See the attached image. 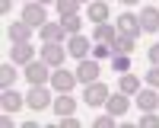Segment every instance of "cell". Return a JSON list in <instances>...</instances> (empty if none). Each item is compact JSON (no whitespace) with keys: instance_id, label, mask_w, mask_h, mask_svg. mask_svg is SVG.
<instances>
[{"instance_id":"obj_34","label":"cell","mask_w":159,"mask_h":128,"mask_svg":"<svg viewBox=\"0 0 159 128\" xmlns=\"http://www.w3.org/2000/svg\"><path fill=\"white\" fill-rule=\"evenodd\" d=\"M76 3H83V0H76Z\"/></svg>"},{"instance_id":"obj_33","label":"cell","mask_w":159,"mask_h":128,"mask_svg":"<svg viewBox=\"0 0 159 128\" xmlns=\"http://www.w3.org/2000/svg\"><path fill=\"white\" fill-rule=\"evenodd\" d=\"M121 3H137V0H121Z\"/></svg>"},{"instance_id":"obj_5","label":"cell","mask_w":159,"mask_h":128,"mask_svg":"<svg viewBox=\"0 0 159 128\" xmlns=\"http://www.w3.org/2000/svg\"><path fill=\"white\" fill-rule=\"evenodd\" d=\"M96 77H99V61L96 58H83L80 67H76V80L80 83H92Z\"/></svg>"},{"instance_id":"obj_17","label":"cell","mask_w":159,"mask_h":128,"mask_svg":"<svg viewBox=\"0 0 159 128\" xmlns=\"http://www.w3.org/2000/svg\"><path fill=\"white\" fill-rule=\"evenodd\" d=\"M54 112L61 115V119H64V115H73V112H76V99H73L70 93H61L57 102H54Z\"/></svg>"},{"instance_id":"obj_12","label":"cell","mask_w":159,"mask_h":128,"mask_svg":"<svg viewBox=\"0 0 159 128\" xmlns=\"http://www.w3.org/2000/svg\"><path fill=\"white\" fill-rule=\"evenodd\" d=\"M86 16L92 22H105L108 19V0H92V3L86 7Z\"/></svg>"},{"instance_id":"obj_13","label":"cell","mask_w":159,"mask_h":128,"mask_svg":"<svg viewBox=\"0 0 159 128\" xmlns=\"http://www.w3.org/2000/svg\"><path fill=\"white\" fill-rule=\"evenodd\" d=\"M32 55H35V48H32L29 42H16V45H13V51H10V58L16 61V64H29Z\"/></svg>"},{"instance_id":"obj_3","label":"cell","mask_w":159,"mask_h":128,"mask_svg":"<svg viewBox=\"0 0 159 128\" xmlns=\"http://www.w3.org/2000/svg\"><path fill=\"white\" fill-rule=\"evenodd\" d=\"M25 80H29V86H38L48 80V64L45 61H29L25 64Z\"/></svg>"},{"instance_id":"obj_20","label":"cell","mask_w":159,"mask_h":128,"mask_svg":"<svg viewBox=\"0 0 159 128\" xmlns=\"http://www.w3.org/2000/svg\"><path fill=\"white\" fill-rule=\"evenodd\" d=\"M115 35H118V26H108V19L96 26V42H115Z\"/></svg>"},{"instance_id":"obj_10","label":"cell","mask_w":159,"mask_h":128,"mask_svg":"<svg viewBox=\"0 0 159 128\" xmlns=\"http://www.w3.org/2000/svg\"><path fill=\"white\" fill-rule=\"evenodd\" d=\"M118 32H124V35H140L143 29H140V19L137 16H130V13H121V16H118Z\"/></svg>"},{"instance_id":"obj_6","label":"cell","mask_w":159,"mask_h":128,"mask_svg":"<svg viewBox=\"0 0 159 128\" xmlns=\"http://www.w3.org/2000/svg\"><path fill=\"white\" fill-rule=\"evenodd\" d=\"M25 106H32V109H48L51 106V93L38 83V86H32L29 90V96H25Z\"/></svg>"},{"instance_id":"obj_32","label":"cell","mask_w":159,"mask_h":128,"mask_svg":"<svg viewBox=\"0 0 159 128\" xmlns=\"http://www.w3.org/2000/svg\"><path fill=\"white\" fill-rule=\"evenodd\" d=\"M38 3H42V7H48V3H57V0H38Z\"/></svg>"},{"instance_id":"obj_15","label":"cell","mask_w":159,"mask_h":128,"mask_svg":"<svg viewBox=\"0 0 159 128\" xmlns=\"http://www.w3.org/2000/svg\"><path fill=\"white\" fill-rule=\"evenodd\" d=\"M7 35H10V42H13V45H16V42H29L32 26H29V22H13L10 29H7Z\"/></svg>"},{"instance_id":"obj_25","label":"cell","mask_w":159,"mask_h":128,"mask_svg":"<svg viewBox=\"0 0 159 128\" xmlns=\"http://www.w3.org/2000/svg\"><path fill=\"white\" fill-rule=\"evenodd\" d=\"M13 80H16V71H13L10 64H3V67H0V83H3V90L13 86Z\"/></svg>"},{"instance_id":"obj_24","label":"cell","mask_w":159,"mask_h":128,"mask_svg":"<svg viewBox=\"0 0 159 128\" xmlns=\"http://www.w3.org/2000/svg\"><path fill=\"white\" fill-rule=\"evenodd\" d=\"M61 26H64L70 35H76V32H80V16H76V13H70V16H61Z\"/></svg>"},{"instance_id":"obj_27","label":"cell","mask_w":159,"mask_h":128,"mask_svg":"<svg viewBox=\"0 0 159 128\" xmlns=\"http://www.w3.org/2000/svg\"><path fill=\"white\" fill-rule=\"evenodd\" d=\"M140 125H143V128H159V115H153V112H143Z\"/></svg>"},{"instance_id":"obj_2","label":"cell","mask_w":159,"mask_h":128,"mask_svg":"<svg viewBox=\"0 0 159 128\" xmlns=\"http://www.w3.org/2000/svg\"><path fill=\"white\" fill-rule=\"evenodd\" d=\"M105 99H108V86L99 83V80H92V83L86 86V93H83V102H86V106H102Z\"/></svg>"},{"instance_id":"obj_9","label":"cell","mask_w":159,"mask_h":128,"mask_svg":"<svg viewBox=\"0 0 159 128\" xmlns=\"http://www.w3.org/2000/svg\"><path fill=\"white\" fill-rule=\"evenodd\" d=\"M137 19H140V29L143 32H159V10L156 7H143Z\"/></svg>"},{"instance_id":"obj_23","label":"cell","mask_w":159,"mask_h":128,"mask_svg":"<svg viewBox=\"0 0 159 128\" xmlns=\"http://www.w3.org/2000/svg\"><path fill=\"white\" fill-rule=\"evenodd\" d=\"M111 55H118L115 42H96V48H92V58H96V61H105V58H111Z\"/></svg>"},{"instance_id":"obj_30","label":"cell","mask_w":159,"mask_h":128,"mask_svg":"<svg viewBox=\"0 0 159 128\" xmlns=\"http://www.w3.org/2000/svg\"><path fill=\"white\" fill-rule=\"evenodd\" d=\"M150 61H153V64H159V42L150 48Z\"/></svg>"},{"instance_id":"obj_22","label":"cell","mask_w":159,"mask_h":128,"mask_svg":"<svg viewBox=\"0 0 159 128\" xmlns=\"http://www.w3.org/2000/svg\"><path fill=\"white\" fill-rule=\"evenodd\" d=\"M108 67H111L115 74H127V71H130V55H111V58H108Z\"/></svg>"},{"instance_id":"obj_16","label":"cell","mask_w":159,"mask_h":128,"mask_svg":"<svg viewBox=\"0 0 159 128\" xmlns=\"http://www.w3.org/2000/svg\"><path fill=\"white\" fill-rule=\"evenodd\" d=\"M0 102H3V112H16V109L25 106V99L16 93V90H10V86L3 90V99H0Z\"/></svg>"},{"instance_id":"obj_26","label":"cell","mask_w":159,"mask_h":128,"mask_svg":"<svg viewBox=\"0 0 159 128\" xmlns=\"http://www.w3.org/2000/svg\"><path fill=\"white\" fill-rule=\"evenodd\" d=\"M76 0H57V13H61V16H70V13H76Z\"/></svg>"},{"instance_id":"obj_8","label":"cell","mask_w":159,"mask_h":128,"mask_svg":"<svg viewBox=\"0 0 159 128\" xmlns=\"http://www.w3.org/2000/svg\"><path fill=\"white\" fill-rule=\"evenodd\" d=\"M51 83H54V90H57V93H70V90H73L80 80H76V74H70V71L57 67V74L51 77Z\"/></svg>"},{"instance_id":"obj_29","label":"cell","mask_w":159,"mask_h":128,"mask_svg":"<svg viewBox=\"0 0 159 128\" xmlns=\"http://www.w3.org/2000/svg\"><path fill=\"white\" fill-rule=\"evenodd\" d=\"M147 80H150V86H159V64H153V67H150Z\"/></svg>"},{"instance_id":"obj_18","label":"cell","mask_w":159,"mask_h":128,"mask_svg":"<svg viewBox=\"0 0 159 128\" xmlns=\"http://www.w3.org/2000/svg\"><path fill=\"white\" fill-rule=\"evenodd\" d=\"M137 106H140L143 112H153V109L159 106V96L153 93V90H140V93H137Z\"/></svg>"},{"instance_id":"obj_21","label":"cell","mask_w":159,"mask_h":128,"mask_svg":"<svg viewBox=\"0 0 159 128\" xmlns=\"http://www.w3.org/2000/svg\"><path fill=\"white\" fill-rule=\"evenodd\" d=\"M118 86H121V93H127V96H137V93H140V80H137L130 71L121 77V83H118Z\"/></svg>"},{"instance_id":"obj_28","label":"cell","mask_w":159,"mask_h":128,"mask_svg":"<svg viewBox=\"0 0 159 128\" xmlns=\"http://www.w3.org/2000/svg\"><path fill=\"white\" fill-rule=\"evenodd\" d=\"M96 128H115V115L108 112V115H99L96 119Z\"/></svg>"},{"instance_id":"obj_19","label":"cell","mask_w":159,"mask_h":128,"mask_svg":"<svg viewBox=\"0 0 159 128\" xmlns=\"http://www.w3.org/2000/svg\"><path fill=\"white\" fill-rule=\"evenodd\" d=\"M134 42H137L134 35L118 32V35H115V51H118V55H130V51H134Z\"/></svg>"},{"instance_id":"obj_4","label":"cell","mask_w":159,"mask_h":128,"mask_svg":"<svg viewBox=\"0 0 159 128\" xmlns=\"http://www.w3.org/2000/svg\"><path fill=\"white\" fill-rule=\"evenodd\" d=\"M22 22H29L32 29H42V26L48 22V16H45V7L42 3H29L22 10Z\"/></svg>"},{"instance_id":"obj_1","label":"cell","mask_w":159,"mask_h":128,"mask_svg":"<svg viewBox=\"0 0 159 128\" xmlns=\"http://www.w3.org/2000/svg\"><path fill=\"white\" fill-rule=\"evenodd\" d=\"M64 58H67V51L61 48V42H45L42 45V61L48 64V67H61Z\"/></svg>"},{"instance_id":"obj_11","label":"cell","mask_w":159,"mask_h":128,"mask_svg":"<svg viewBox=\"0 0 159 128\" xmlns=\"http://www.w3.org/2000/svg\"><path fill=\"white\" fill-rule=\"evenodd\" d=\"M38 32H42V42H64V35H67V29L61 22H45Z\"/></svg>"},{"instance_id":"obj_14","label":"cell","mask_w":159,"mask_h":128,"mask_svg":"<svg viewBox=\"0 0 159 128\" xmlns=\"http://www.w3.org/2000/svg\"><path fill=\"white\" fill-rule=\"evenodd\" d=\"M105 106H108L111 115H124L127 106H130V102H127V93H111L108 99H105Z\"/></svg>"},{"instance_id":"obj_31","label":"cell","mask_w":159,"mask_h":128,"mask_svg":"<svg viewBox=\"0 0 159 128\" xmlns=\"http://www.w3.org/2000/svg\"><path fill=\"white\" fill-rule=\"evenodd\" d=\"M10 7H13V0H0V13H7Z\"/></svg>"},{"instance_id":"obj_7","label":"cell","mask_w":159,"mask_h":128,"mask_svg":"<svg viewBox=\"0 0 159 128\" xmlns=\"http://www.w3.org/2000/svg\"><path fill=\"white\" fill-rule=\"evenodd\" d=\"M67 55H73V58H80V61H83V58H89L92 55V45H89V38H83V35H70V45H67Z\"/></svg>"}]
</instances>
